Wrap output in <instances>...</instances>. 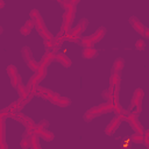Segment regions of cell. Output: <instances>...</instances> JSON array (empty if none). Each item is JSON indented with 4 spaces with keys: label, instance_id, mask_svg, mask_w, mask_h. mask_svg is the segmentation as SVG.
<instances>
[{
    "label": "cell",
    "instance_id": "7c38bea8",
    "mask_svg": "<svg viewBox=\"0 0 149 149\" xmlns=\"http://www.w3.org/2000/svg\"><path fill=\"white\" fill-rule=\"evenodd\" d=\"M129 22H130V24L133 26V28L135 29V31H137V33H139L140 35H142L143 37L149 38V30H148V28H147L144 24H142L139 19H136L135 16H132V17L129 19Z\"/></svg>",
    "mask_w": 149,
    "mask_h": 149
},
{
    "label": "cell",
    "instance_id": "d6a6232c",
    "mask_svg": "<svg viewBox=\"0 0 149 149\" xmlns=\"http://www.w3.org/2000/svg\"><path fill=\"white\" fill-rule=\"evenodd\" d=\"M5 7V2L2 0H0V8H3Z\"/></svg>",
    "mask_w": 149,
    "mask_h": 149
},
{
    "label": "cell",
    "instance_id": "6da1fadb",
    "mask_svg": "<svg viewBox=\"0 0 149 149\" xmlns=\"http://www.w3.org/2000/svg\"><path fill=\"white\" fill-rule=\"evenodd\" d=\"M30 20L33 21L34 23V27L37 29V33L44 38V40H51L54 38V36L51 35V33L45 28V24H44V21L43 19L41 17V14L37 9H31L30 10Z\"/></svg>",
    "mask_w": 149,
    "mask_h": 149
},
{
    "label": "cell",
    "instance_id": "8992f818",
    "mask_svg": "<svg viewBox=\"0 0 149 149\" xmlns=\"http://www.w3.org/2000/svg\"><path fill=\"white\" fill-rule=\"evenodd\" d=\"M9 118L20 121V122L26 127V129H27L28 133H35V122H34L29 116H27V115L22 114L21 112H19V113H16V114H12Z\"/></svg>",
    "mask_w": 149,
    "mask_h": 149
},
{
    "label": "cell",
    "instance_id": "30bf717a",
    "mask_svg": "<svg viewBox=\"0 0 149 149\" xmlns=\"http://www.w3.org/2000/svg\"><path fill=\"white\" fill-rule=\"evenodd\" d=\"M123 120H125V116H123V115L116 114V116L106 126V128H105V134L108 135V136H111L112 134H114L115 130L119 128V126L121 125V122H122Z\"/></svg>",
    "mask_w": 149,
    "mask_h": 149
},
{
    "label": "cell",
    "instance_id": "9c48e42d",
    "mask_svg": "<svg viewBox=\"0 0 149 149\" xmlns=\"http://www.w3.org/2000/svg\"><path fill=\"white\" fill-rule=\"evenodd\" d=\"M21 52H22V56H23V58H24L26 63H27V64H28V66L30 68V70H33L34 72H35V71H37V69H38V63H37V62L35 61V58L33 57L30 49H29L28 47H23Z\"/></svg>",
    "mask_w": 149,
    "mask_h": 149
},
{
    "label": "cell",
    "instance_id": "cb8c5ba5",
    "mask_svg": "<svg viewBox=\"0 0 149 149\" xmlns=\"http://www.w3.org/2000/svg\"><path fill=\"white\" fill-rule=\"evenodd\" d=\"M70 104H71V100H70L69 98H66V97H61V95H59V98L57 99V101L55 102V105H57V106H59V107H68V106H70Z\"/></svg>",
    "mask_w": 149,
    "mask_h": 149
},
{
    "label": "cell",
    "instance_id": "4dcf8cb0",
    "mask_svg": "<svg viewBox=\"0 0 149 149\" xmlns=\"http://www.w3.org/2000/svg\"><path fill=\"white\" fill-rule=\"evenodd\" d=\"M56 1H57V2H58V3H59V5H61V6L64 8V9H66V8H68V7L71 5L70 0H56Z\"/></svg>",
    "mask_w": 149,
    "mask_h": 149
},
{
    "label": "cell",
    "instance_id": "f1b7e54d",
    "mask_svg": "<svg viewBox=\"0 0 149 149\" xmlns=\"http://www.w3.org/2000/svg\"><path fill=\"white\" fill-rule=\"evenodd\" d=\"M144 42L142 40H137L136 43H135V49L136 50H144Z\"/></svg>",
    "mask_w": 149,
    "mask_h": 149
},
{
    "label": "cell",
    "instance_id": "484cf974",
    "mask_svg": "<svg viewBox=\"0 0 149 149\" xmlns=\"http://www.w3.org/2000/svg\"><path fill=\"white\" fill-rule=\"evenodd\" d=\"M48 126H49V122H48L47 120L40 121L37 125H35V134H37L38 132H41V130H43V129H47Z\"/></svg>",
    "mask_w": 149,
    "mask_h": 149
},
{
    "label": "cell",
    "instance_id": "d4e9b609",
    "mask_svg": "<svg viewBox=\"0 0 149 149\" xmlns=\"http://www.w3.org/2000/svg\"><path fill=\"white\" fill-rule=\"evenodd\" d=\"M128 139H129V141H132L136 144L143 143V134H141V133H135V134L130 135V137H128Z\"/></svg>",
    "mask_w": 149,
    "mask_h": 149
},
{
    "label": "cell",
    "instance_id": "ac0fdd59",
    "mask_svg": "<svg viewBox=\"0 0 149 149\" xmlns=\"http://www.w3.org/2000/svg\"><path fill=\"white\" fill-rule=\"evenodd\" d=\"M111 86L119 92V87H120V81H121V77H120V72H114L111 74Z\"/></svg>",
    "mask_w": 149,
    "mask_h": 149
},
{
    "label": "cell",
    "instance_id": "4316f807",
    "mask_svg": "<svg viewBox=\"0 0 149 149\" xmlns=\"http://www.w3.org/2000/svg\"><path fill=\"white\" fill-rule=\"evenodd\" d=\"M30 134L31 133H28V132H26L24 134H23V136H22V140H21V143H20V146H21V148H29V137H30Z\"/></svg>",
    "mask_w": 149,
    "mask_h": 149
},
{
    "label": "cell",
    "instance_id": "3957f363",
    "mask_svg": "<svg viewBox=\"0 0 149 149\" xmlns=\"http://www.w3.org/2000/svg\"><path fill=\"white\" fill-rule=\"evenodd\" d=\"M87 24H88V21H87L86 19H81V20L77 23V26H76V27H74V28L66 35L65 40H68L69 42L78 43L79 40H80V37H81V34H83L84 30L86 29Z\"/></svg>",
    "mask_w": 149,
    "mask_h": 149
},
{
    "label": "cell",
    "instance_id": "f546056e",
    "mask_svg": "<svg viewBox=\"0 0 149 149\" xmlns=\"http://www.w3.org/2000/svg\"><path fill=\"white\" fill-rule=\"evenodd\" d=\"M143 143L146 144L147 148H149V132L146 129L143 133Z\"/></svg>",
    "mask_w": 149,
    "mask_h": 149
},
{
    "label": "cell",
    "instance_id": "7a4b0ae2",
    "mask_svg": "<svg viewBox=\"0 0 149 149\" xmlns=\"http://www.w3.org/2000/svg\"><path fill=\"white\" fill-rule=\"evenodd\" d=\"M113 111V106L109 104V102H104V104H100L98 106H94L92 108H90L87 112H85L84 114V120L86 122H90L91 120H93L94 118L101 115V114H105V113H109Z\"/></svg>",
    "mask_w": 149,
    "mask_h": 149
},
{
    "label": "cell",
    "instance_id": "5bb4252c",
    "mask_svg": "<svg viewBox=\"0 0 149 149\" xmlns=\"http://www.w3.org/2000/svg\"><path fill=\"white\" fill-rule=\"evenodd\" d=\"M105 34H106V29H105L104 27H100L99 29H97V30L94 31V34H92V35L87 36V38H88V41H90L91 45H93V44L98 43V42H99L104 36H105Z\"/></svg>",
    "mask_w": 149,
    "mask_h": 149
},
{
    "label": "cell",
    "instance_id": "277c9868",
    "mask_svg": "<svg viewBox=\"0 0 149 149\" xmlns=\"http://www.w3.org/2000/svg\"><path fill=\"white\" fill-rule=\"evenodd\" d=\"M45 73H47V70L45 69H37V71H35L34 74H33V77L29 79L28 85L26 86V92L34 94V91H35L37 84L44 78Z\"/></svg>",
    "mask_w": 149,
    "mask_h": 149
},
{
    "label": "cell",
    "instance_id": "44dd1931",
    "mask_svg": "<svg viewBox=\"0 0 149 149\" xmlns=\"http://www.w3.org/2000/svg\"><path fill=\"white\" fill-rule=\"evenodd\" d=\"M29 148H34V149H40L41 148L38 135L35 134V133H31L30 134V137H29Z\"/></svg>",
    "mask_w": 149,
    "mask_h": 149
},
{
    "label": "cell",
    "instance_id": "1f68e13d",
    "mask_svg": "<svg viewBox=\"0 0 149 149\" xmlns=\"http://www.w3.org/2000/svg\"><path fill=\"white\" fill-rule=\"evenodd\" d=\"M79 1H80V0H70V2H71L72 5H77Z\"/></svg>",
    "mask_w": 149,
    "mask_h": 149
},
{
    "label": "cell",
    "instance_id": "e0dca14e",
    "mask_svg": "<svg viewBox=\"0 0 149 149\" xmlns=\"http://www.w3.org/2000/svg\"><path fill=\"white\" fill-rule=\"evenodd\" d=\"M5 118H0V149L7 148L5 140Z\"/></svg>",
    "mask_w": 149,
    "mask_h": 149
},
{
    "label": "cell",
    "instance_id": "603a6c76",
    "mask_svg": "<svg viewBox=\"0 0 149 149\" xmlns=\"http://www.w3.org/2000/svg\"><path fill=\"white\" fill-rule=\"evenodd\" d=\"M37 135H38V137H41V139H43V140H45V141H51V140H54V137H55L54 133H51L50 130H47V129H43V130L38 132Z\"/></svg>",
    "mask_w": 149,
    "mask_h": 149
},
{
    "label": "cell",
    "instance_id": "4fadbf2b",
    "mask_svg": "<svg viewBox=\"0 0 149 149\" xmlns=\"http://www.w3.org/2000/svg\"><path fill=\"white\" fill-rule=\"evenodd\" d=\"M54 56H55V51L47 50L45 54L42 56L40 63H38V69H45V70H47L48 65L54 61Z\"/></svg>",
    "mask_w": 149,
    "mask_h": 149
},
{
    "label": "cell",
    "instance_id": "8fae6325",
    "mask_svg": "<svg viewBox=\"0 0 149 149\" xmlns=\"http://www.w3.org/2000/svg\"><path fill=\"white\" fill-rule=\"evenodd\" d=\"M102 97H104V99H105L107 102H109L113 107L119 104V93H118V91H115L112 86H109V88H107V90H105V91L102 92Z\"/></svg>",
    "mask_w": 149,
    "mask_h": 149
},
{
    "label": "cell",
    "instance_id": "2e32d148",
    "mask_svg": "<svg viewBox=\"0 0 149 149\" xmlns=\"http://www.w3.org/2000/svg\"><path fill=\"white\" fill-rule=\"evenodd\" d=\"M54 59H55L56 62H58L59 64L64 65L65 68H69V66L72 64L71 59H70V58H69V57H68L65 54H62V52H55Z\"/></svg>",
    "mask_w": 149,
    "mask_h": 149
},
{
    "label": "cell",
    "instance_id": "52a82bcc",
    "mask_svg": "<svg viewBox=\"0 0 149 149\" xmlns=\"http://www.w3.org/2000/svg\"><path fill=\"white\" fill-rule=\"evenodd\" d=\"M125 120L132 126V128L136 132V133H141V134H143L144 133V128L142 127V125L140 123V121H139V114L136 113V112H129L126 116H125Z\"/></svg>",
    "mask_w": 149,
    "mask_h": 149
},
{
    "label": "cell",
    "instance_id": "9a60e30c",
    "mask_svg": "<svg viewBox=\"0 0 149 149\" xmlns=\"http://www.w3.org/2000/svg\"><path fill=\"white\" fill-rule=\"evenodd\" d=\"M81 56L86 59H93L98 56V49H95L93 45H90V47H85L83 48V51H81Z\"/></svg>",
    "mask_w": 149,
    "mask_h": 149
},
{
    "label": "cell",
    "instance_id": "7402d4cb",
    "mask_svg": "<svg viewBox=\"0 0 149 149\" xmlns=\"http://www.w3.org/2000/svg\"><path fill=\"white\" fill-rule=\"evenodd\" d=\"M123 65H125V61L122 58H118L114 61L113 65H112V71L111 73H114V72H121V70L123 69Z\"/></svg>",
    "mask_w": 149,
    "mask_h": 149
},
{
    "label": "cell",
    "instance_id": "ffe728a7",
    "mask_svg": "<svg viewBox=\"0 0 149 149\" xmlns=\"http://www.w3.org/2000/svg\"><path fill=\"white\" fill-rule=\"evenodd\" d=\"M34 28V23H33V21L29 19L28 21H26V23L20 28V33L22 34V35H24V36H27V35H29L30 34V31H31V29Z\"/></svg>",
    "mask_w": 149,
    "mask_h": 149
},
{
    "label": "cell",
    "instance_id": "83f0119b",
    "mask_svg": "<svg viewBox=\"0 0 149 149\" xmlns=\"http://www.w3.org/2000/svg\"><path fill=\"white\" fill-rule=\"evenodd\" d=\"M7 73H8V76H9V78L13 77V76H15V74H17V69H16V66L9 65V66L7 68Z\"/></svg>",
    "mask_w": 149,
    "mask_h": 149
},
{
    "label": "cell",
    "instance_id": "836d02e7",
    "mask_svg": "<svg viewBox=\"0 0 149 149\" xmlns=\"http://www.w3.org/2000/svg\"><path fill=\"white\" fill-rule=\"evenodd\" d=\"M1 33H2V28L0 27V34H1Z\"/></svg>",
    "mask_w": 149,
    "mask_h": 149
},
{
    "label": "cell",
    "instance_id": "5b68a950",
    "mask_svg": "<svg viewBox=\"0 0 149 149\" xmlns=\"http://www.w3.org/2000/svg\"><path fill=\"white\" fill-rule=\"evenodd\" d=\"M34 95H38V97H42L43 99L45 100H49L51 101L52 104H55L57 101V99L59 98V94L49 90V88H44V87H38L36 86L35 91H34Z\"/></svg>",
    "mask_w": 149,
    "mask_h": 149
},
{
    "label": "cell",
    "instance_id": "ba28073f",
    "mask_svg": "<svg viewBox=\"0 0 149 149\" xmlns=\"http://www.w3.org/2000/svg\"><path fill=\"white\" fill-rule=\"evenodd\" d=\"M143 95H144V93H143V91H142L141 88L135 90V92H134V94H133V97H132V104H130V106H129V108H128L129 112H130V109H133V108L135 107L134 112H136L137 114L141 113V102H142Z\"/></svg>",
    "mask_w": 149,
    "mask_h": 149
},
{
    "label": "cell",
    "instance_id": "d6986e66",
    "mask_svg": "<svg viewBox=\"0 0 149 149\" xmlns=\"http://www.w3.org/2000/svg\"><path fill=\"white\" fill-rule=\"evenodd\" d=\"M59 47H61V43H58L57 41H55V38H51V40H44V48H45V50L56 51Z\"/></svg>",
    "mask_w": 149,
    "mask_h": 149
}]
</instances>
